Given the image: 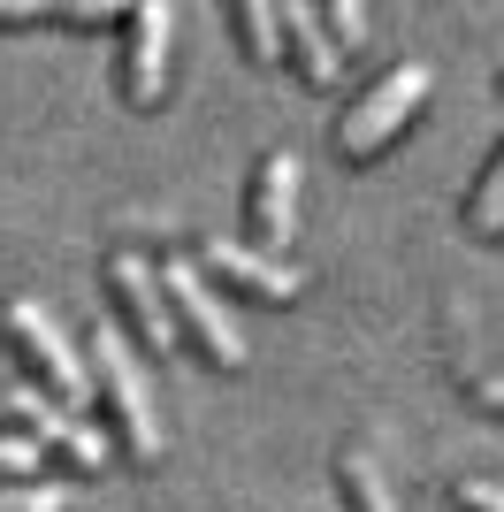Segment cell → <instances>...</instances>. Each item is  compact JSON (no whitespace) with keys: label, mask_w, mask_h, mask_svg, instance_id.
<instances>
[{"label":"cell","mask_w":504,"mask_h":512,"mask_svg":"<svg viewBox=\"0 0 504 512\" xmlns=\"http://www.w3.org/2000/svg\"><path fill=\"white\" fill-rule=\"evenodd\" d=\"M84 360H92V398H100V428L115 436V451H123L130 467H153V459H161V421H153L146 375H138V360H130L123 329H115V321H100Z\"/></svg>","instance_id":"obj_1"},{"label":"cell","mask_w":504,"mask_h":512,"mask_svg":"<svg viewBox=\"0 0 504 512\" xmlns=\"http://www.w3.org/2000/svg\"><path fill=\"white\" fill-rule=\"evenodd\" d=\"M428 92H436V69H428V62H398L390 77H375V85L336 115V130H329L336 161H352V169H359V161H382V153L420 123Z\"/></svg>","instance_id":"obj_2"},{"label":"cell","mask_w":504,"mask_h":512,"mask_svg":"<svg viewBox=\"0 0 504 512\" xmlns=\"http://www.w3.org/2000/svg\"><path fill=\"white\" fill-rule=\"evenodd\" d=\"M0 344L16 352V367L46 390V398H62V406L92 398V360H77V344L62 337V321L46 314L39 299H23V291L0 299Z\"/></svg>","instance_id":"obj_3"},{"label":"cell","mask_w":504,"mask_h":512,"mask_svg":"<svg viewBox=\"0 0 504 512\" xmlns=\"http://www.w3.org/2000/svg\"><path fill=\"white\" fill-rule=\"evenodd\" d=\"M100 283H107V299H115V321L138 337V352L168 360V352L184 344V321H176V306H168L161 268H146L138 253H107L100 260Z\"/></svg>","instance_id":"obj_4"},{"label":"cell","mask_w":504,"mask_h":512,"mask_svg":"<svg viewBox=\"0 0 504 512\" xmlns=\"http://www.w3.org/2000/svg\"><path fill=\"white\" fill-rule=\"evenodd\" d=\"M161 283H168V306H176V321H184V337H191V352L199 360H214V367H245V337H237V321H230V306L214 299V283H207V268H191V260H161Z\"/></svg>","instance_id":"obj_5"},{"label":"cell","mask_w":504,"mask_h":512,"mask_svg":"<svg viewBox=\"0 0 504 512\" xmlns=\"http://www.w3.org/2000/svg\"><path fill=\"white\" fill-rule=\"evenodd\" d=\"M199 268H207L222 291L252 299V306H298V299H306V276H298L291 260L260 253V245H230V237H207V245H199Z\"/></svg>","instance_id":"obj_6"},{"label":"cell","mask_w":504,"mask_h":512,"mask_svg":"<svg viewBox=\"0 0 504 512\" xmlns=\"http://www.w3.org/2000/svg\"><path fill=\"white\" fill-rule=\"evenodd\" d=\"M168 54H176V8L138 0L123 16V100L130 107H153L168 92Z\"/></svg>","instance_id":"obj_7"},{"label":"cell","mask_w":504,"mask_h":512,"mask_svg":"<svg viewBox=\"0 0 504 512\" xmlns=\"http://www.w3.org/2000/svg\"><path fill=\"white\" fill-rule=\"evenodd\" d=\"M8 413H16L23 428H39V444H54V451H62V459H69V467H77V474H100L107 459H123L107 428L77 421V413H69L62 398H46L39 383H23V390H16V406H8Z\"/></svg>","instance_id":"obj_8"},{"label":"cell","mask_w":504,"mask_h":512,"mask_svg":"<svg viewBox=\"0 0 504 512\" xmlns=\"http://www.w3.org/2000/svg\"><path fill=\"white\" fill-rule=\"evenodd\" d=\"M245 214H252V245L283 260V245L298 237V153H260L245 184Z\"/></svg>","instance_id":"obj_9"},{"label":"cell","mask_w":504,"mask_h":512,"mask_svg":"<svg viewBox=\"0 0 504 512\" xmlns=\"http://www.w3.org/2000/svg\"><path fill=\"white\" fill-rule=\"evenodd\" d=\"M283 62H291L306 85H321V92L344 77V46H336V31L321 23L314 0H283Z\"/></svg>","instance_id":"obj_10"},{"label":"cell","mask_w":504,"mask_h":512,"mask_svg":"<svg viewBox=\"0 0 504 512\" xmlns=\"http://www.w3.org/2000/svg\"><path fill=\"white\" fill-rule=\"evenodd\" d=\"M230 31L245 46V62H275L283 54V0H230Z\"/></svg>","instance_id":"obj_11"},{"label":"cell","mask_w":504,"mask_h":512,"mask_svg":"<svg viewBox=\"0 0 504 512\" xmlns=\"http://www.w3.org/2000/svg\"><path fill=\"white\" fill-rule=\"evenodd\" d=\"M336 490H344L352 512H398V497H390V482H382V467L367 451H344V459H336Z\"/></svg>","instance_id":"obj_12"},{"label":"cell","mask_w":504,"mask_h":512,"mask_svg":"<svg viewBox=\"0 0 504 512\" xmlns=\"http://www.w3.org/2000/svg\"><path fill=\"white\" fill-rule=\"evenodd\" d=\"M466 230H474V237H504V146H497V161L482 169L474 199H466Z\"/></svg>","instance_id":"obj_13"},{"label":"cell","mask_w":504,"mask_h":512,"mask_svg":"<svg viewBox=\"0 0 504 512\" xmlns=\"http://www.w3.org/2000/svg\"><path fill=\"white\" fill-rule=\"evenodd\" d=\"M77 497H69V482H54V474H39V482H0V512H69Z\"/></svg>","instance_id":"obj_14"},{"label":"cell","mask_w":504,"mask_h":512,"mask_svg":"<svg viewBox=\"0 0 504 512\" xmlns=\"http://www.w3.org/2000/svg\"><path fill=\"white\" fill-rule=\"evenodd\" d=\"M39 474H46L39 436H0V482H39Z\"/></svg>","instance_id":"obj_15"},{"label":"cell","mask_w":504,"mask_h":512,"mask_svg":"<svg viewBox=\"0 0 504 512\" xmlns=\"http://www.w3.org/2000/svg\"><path fill=\"white\" fill-rule=\"evenodd\" d=\"M138 0H62V16L54 23H69V31H107V23H123Z\"/></svg>","instance_id":"obj_16"},{"label":"cell","mask_w":504,"mask_h":512,"mask_svg":"<svg viewBox=\"0 0 504 512\" xmlns=\"http://www.w3.org/2000/svg\"><path fill=\"white\" fill-rule=\"evenodd\" d=\"M314 8H321V23L336 31V46H344V54H359V46H367V8H359V0H314Z\"/></svg>","instance_id":"obj_17"},{"label":"cell","mask_w":504,"mask_h":512,"mask_svg":"<svg viewBox=\"0 0 504 512\" xmlns=\"http://www.w3.org/2000/svg\"><path fill=\"white\" fill-rule=\"evenodd\" d=\"M451 505H459V512H504V482H459Z\"/></svg>","instance_id":"obj_18"},{"label":"cell","mask_w":504,"mask_h":512,"mask_svg":"<svg viewBox=\"0 0 504 512\" xmlns=\"http://www.w3.org/2000/svg\"><path fill=\"white\" fill-rule=\"evenodd\" d=\"M62 16V0H0V31H16V23H46Z\"/></svg>","instance_id":"obj_19"},{"label":"cell","mask_w":504,"mask_h":512,"mask_svg":"<svg viewBox=\"0 0 504 512\" xmlns=\"http://www.w3.org/2000/svg\"><path fill=\"white\" fill-rule=\"evenodd\" d=\"M474 406H482V413H504V375H489V383H474Z\"/></svg>","instance_id":"obj_20"}]
</instances>
